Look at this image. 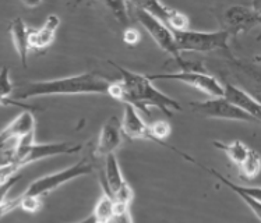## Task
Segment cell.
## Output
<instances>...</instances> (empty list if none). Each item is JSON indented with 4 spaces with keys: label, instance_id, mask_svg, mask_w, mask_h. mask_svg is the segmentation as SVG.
<instances>
[{
    "label": "cell",
    "instance_id": "1",
    "mask_svg": "<svg viewBox=\"0 0 261 223\" xmlns=\"http://www.w3.org/2000/svg\"><path fill=\"white\" fill-rule=\"evenodd\" d=\"M113 81L98 73H81L63 78L31 81L13 92V101L24 102L32 98L52 95H108Z\"/></svg>",
    "mask_w": 261,
    "mask_h": 223
},
{
    "label": "cell",
    "instance_id": "2",
    "mask_svg": "<svg viewBox=\"0 0 261 223\" xmlns=\"http://www.w3.org/2000/svg\"><path fill=\"white\" fill-rule=\"evenodd\" d=\"M120 74L122 84V95L120 102L133 106L136 110L144 113L147 117H151L149 107H158L168 117L173 116V112H180L181 106L179 102L164 94L162 91L155 88L152 81L144 74H139L130 70L124 69L115 62H109Z\"/></svg>",
    "mask_w": 261,
    "mask_h": 223
},
{
    "label": "cell",
    "instance_id": "3",
    "mask_svg": "<svg viewBox=\"0 0 261 223\" xmlns=\"http://www.w3.org/2000/svg\"><path fill=\"white\" fill-rule=\"evenodd\" d=\"M35 135H28L25 138L17 141L14 145L3 152V163L11 162L20 169L24 166L31 165L38 160L58 156V155H74L79 154L83 145L73 143H50V144H37L34 141Z\"/></svg>",
    "mask_w": 261,
    "mask_h": 223
},
{
    "label": "cell",
    "instance_id": "4",
    "mask_svg": "<svg viewBox=\"0 0 261 223\" xmlns=\"http://www.w3.org/2000/svg\"><path fill=\"white\" fill-rule=\"evenodd\" d=\"M177 50L183 52H197V53H210V52H225L234 60L229 50V38L230 35L225 31H186L173 32Z\"/></svg>",
    "mask_w": 261,
    "mask_h": 223
},
{
    "label": "cell",
    "instance_id": "5",
    "mask_svg": "<svg viewBox=\"0 0 261 223\" xmlns=\"http://www.w3.org/2000/svg\"><path fill=\"white\" fill-rule=\"evenodd\" d=\"M92 172H94V163H92V160L90 158L86 156V158L79 160L73 166H69V168L60 170V172H55V173L42 176L37 180H34L22 194L42 200L43 197L48 196L49 192L55 191L60 186L74 180L77 177H81V176L91 175Z\"/></svg>",
    "mask_w": 261,
    "mask_h": 223
},
{
    "label": "cell",
    "instance_id": "6",
    "mask_svg": "<svg viewBox=\"0 0 261 223\" xmlns=\"http://www.w3.org/2000/svg\"><path fill=\"white\" fill-rule=\"evenodd\" d=\"M134 7H136V17L139 22L143 25L145 31L148 32L149 37L152 38L155 41V43L160 46L164 52L169 54L171 58H173L176 63L179 64L181 67V70L190 69L192 66H194V63L192 62H186L185 59L181 58V53L177 50V46H176L175 37H173V32L166 27L164 22H161L160 20H156L154 16H151L149 13H147L145 10H143L141 7L134 3Z\"/></svg>",
    "mask_w": 261,
    "mask_h": 223
},
{
    "label": "cell",
    "instance_id": "7",
    "mask_svg": "<svg viewBox=\"0 0 261 223\" xmlns=\"http://www.w3.org/2000/svg\"><path fill=\"white\" fill-rule=\"evenodd\" d=\"M149 81L154 80H175L190 85L196 90L201 91L213 98H222V84L218 78L208 74L201 67V64H196L190 69L180 70L177 73H160V74L147 75Z\"/></svg>",
    "mask_w": 261,
    "mask_h": 223
},
{
    "label": "cell",
    "instance_id": "8",
    "mask_svg": "<svg viewBox=\"0 0 261 223\" xmlns=\"http://www.w3.org/2000/svg\"><path fill=\"white\" fill-rule=\"evenodd\" d=\"M218 20L221 24V31L228 32L230 37H238L239 34L249 32L257 25H260V7L258 3L250 6H230L222 11Z\"/></svg>",
    "mask_w": 261,
    "mask_h": 223
},
{
    "label": "cell",
    "instance_id": "9",
    "mask_svg": "<svg viewBox=\"0 0 261 223\" xmlns=\"http://www.w3.org/2000/svg\"><path fill=\"white\" fill-rule=\"evenodd\" d=\"M122 123V131L123 135H126L128 138L132 140H147V141H151V143H155L161 145V147H165V148L171 149L176 154H179L180 156H183L185 159L192 162V163H197L196 160L190 158L189 155L185 154L180 149L175 148L173 145H169L168 143H162L160 140H156L151 133V128H149V123H145L144 119L141 117L139 112L136 110L133 106L130 105H126L124 107V115H123V119L120 120Z\"/></svg>",
    "mask_w": 261,
    "mask_h": 223
},
{
    "label": "cell",
    "instance_id": "10",
    "mask_svg": "<svg viewBox=\"0 0 261 223\" xmlns=\"http://www.w3.org/2000/svg\"><path fill=\"white\" fill-rule=\"evenodd\" d=\"M193 110L197 112L208 119H219V120H233V122L243 123H260V120H256L254 117L247 115L239 107L233 106L232 103L225 101L224 98H213L208 101L190 102L189 103Z\"/></svg>",
    "mask_w": 261,
    "mask_h": 223
},
{
    "label": "cell",
    "instance_id": "11",
    "mask_svg": "<svg viewBox=\"0 0 261 223\" xmlns=\"http://www.w3.org/2000/svg\"><path fill=\"white\" fill-rule=\"evenodd\" d=\"M123 143L122 123L117 116H111L103 123L94 149V156L105 159L116 152Z\"/></svg>",
    "mask_w": 261,
    "mask_h": 223
},
{
    "label": "cell",
    "instance_id": "12",
    "mask_svg": "<svg viewBox=\"0 0 261 223\" xmlns=\"http://www.w3.org/2000/svg\"><path fill=\"white\" fill-rule=\"evenodd\" d=\"M35 134V117L32 110L21 112L13 122L0 131V152L10 148V143H17L21 138Z\"/></svg>",
    "mask_w": 261,
    "mask_h": 223
},
{
    "label": "cell",
    "instance_id": "13",
    "mask_svg": "<svg viewBox=\"0 0 261 223\" xmlns=\"http://www.w3.org/2000/svg\"><path fill=\"white\" fill-rule=\"evenodd\" d=\"M136 5L149 13L151 16H154L156 20L164 22L172 32L189 30L190 22L185 13H180L164 3H158V2H145V3H136Z\"/></svg>",
    "mask_w": 261,
    "mask_h": 223
},
{
    "label": "cell",
    "instance_id": "14",
    "mask_svg": "<svg viewBox=\"0 0 261 223\" xmlns=\"http://www.w3.org/2000/svg\"><path fill=\"white\" fill-rule=\"evenodd\" d=\"M221 84H222V98L225 101L232 103L233 106L239 107L240 110L250 115L256 120H260V102L257 101L254 96H251L249 92H246L245 90L239 88L238 85H233L229 81H224Z\"/></svg>",
    "mask_w": 261,
    "mask_h": 223
},
{
    "label": "cell",
    "instance_id": "15",
    "mask_svg": "<svg viewBox=\"0 0 261 223\" xmlns=\"http://www.w3.org/2000/svg\"><path fill=\"white\" fill-rule=\"evenodd\" d=\"M204 169L207 170L208 173H211L214 177H217L224 186H226L229 190L236 194V196L239 197L240 200H243V201L247 204V207L250 208L253 213L256 215L257 219L261 218V201H260V187H243L239 186V184H236L233 181H230L229 179H226L224 175H221L219 172H217L213 168H208V166H201Z\"/></svg>",
    "mask_w": 261,
    "mask_h": 223
},
{
    "label": "cell",
    "instance_id": "16",
    "mask_svg": "<svg viewBox=\"0 0 261 223\" xmlns=\"http://www.w3.org/2000/svg\"><path fill=\"white\" fill-rule=\"evenodd\" d=\"M103 160H105V165H103V172L101 173V179H99L102 191H107L113 198V196L127 183V180L123 176L116 155H109Z\"/></svg>",
    "mask_w": 261,
    "mask_h": 223
},
{
    "label": "cell",
    "instance_id": "17",
    "mask_svg": "<svg viewBox=\"0 0 261 223\" xmlns=\"http://www.w3.org/2000/svg\"><path fill=\"white\" fill-rule=\"evenodd\" d=\"M59 27H60V18L55 14L49 16L39 30L30 31V49L43 50L49 48L54 43Z\"/></svg>",
    "mask_w": 261,
    "mask_h": 223
},
{
    "label": "cell",
    "instance_id": "18",
    "mask_svg": "<svg viewBox=\"0 0 261 223\" xmlns=\"http://www.w3.org/2000/svg\"><path fill=\"white\" fill-rule=\"evenodd\" d=\"M30 28L24 22L22 18L17 17L14 18L10 24V34L13 38V43H14V49L18 53L20 62H21L22 67H27L28 64V53H30Z\"/></svg>",
    "mask_w": 261,
    "mask_h": 223
},
{
    "label": "cell",
    "instance_id": "19",
    "mask_svg": "<svg viewBox=\"0 0 261 223\" xmlns=\"http://www.w3.org/2000/svg\"><path fill=\"white\" fill-rule=\"evenodd\" d=\"M14 92V84L11 82L10 70L9 67L0 69V105H13V106L22 107L24 110H34V107L28 106L24 102L13 101L10 95Z\"/></svg>",
    "mask_w": 261,
    "mask_h": 223
},
{
    "label": "cell",
    "instance_id": "20",
    "mask_svg": "<svg viewBox=\"0 0 261 223\" xmlns=\"http://www.w3.org/2000/svg\"><path fill=\"white\" fill-rule=\"evenodd\" d=\"M213 144L215 148L221 149L222 152H225L226 156H228L238 168L243 163V160L246 159V156H247L249 151H250V148H249L245 143H242V141H233V143L228 144L221 143V141H214Z\"/></svg>",
    "mask_w": 261,
    "mask_h": 223
},
{
    "label": "cell",
    "instance_id": "21",
    "mask_svg": "<svg viewBox=\"0 0 261 223\" xmlns=\"http://www.w3.org/2000/svg\"><path fill=\"white\" fill-rule=\"evenodd\" d=\"M115 212V201L107 191H102V196L96 201L94 211L91 216L95 219V222H109Z\"/></svg>",
    "mask_w": 261,
    "mask_h": 223
},
{
    "label": "cell",
    "instance_id": "22",
    "mask_svg": "<svg viewBox=\"0 0 261 223\" xmlns=\"http://www.w3.org/2000/svg\"><path fill=\"white\" fill-rule=\"evenodd\" d=\"M260 155H258L257 151L250 148L249 154L246 156V159L243 160V163L239 166V169L245 177H247V179H254L260 173Z\"/></svg>",
    "mask_w": 261,
    "mask_h": 223
},
{
    "label": "cell",
    "instance_id": "23",
    "mask_svg": "<svg viewBox=\"0 0 261 223\" xmlns=\"http://www.w3.org/2000/svg\"><path fill=\"white\" fill-rule=\"evenodd\" d=\"M103 5L111 9L112 14L115 16L117 21L122 25L127 27L128 25V3L124 2H105Z\"/></svg>",
    "mask_w": 261,
    "mask_h": 223
},
{
    "label": "cell",
    "instance_id": "24",
    "mask_svg": "<svg viewBox=\"0 0 261 223\" xmlns=\"http://www.w3.org/2000/svg\"><path fill=\"white\" fill-rule=\"evenodd\" d=\"M17 205L20 209L25 211V212L35 213L42 208V200L41 198H35V197H27L21 194V196L16 197Z\"/></svg>",
    "mask_w": 261,
    "mask_h": 223
},
{
    "label": "cell",
    "instance_id": "25",
    "mask_svg": "<svg viewBox=\"0 0 261 223\" xmlns=\"http://www.w3.org/2000/svg\"><path fill=\"white\" fill-rule=\"evenodd\" d=\"M149 128H151V133H152L155 138L160 140L162 143H166L165 138L172 131L171 124L168 122H155L152 124H149Z\"/></svg>",
    "mask_w": 261,
    "mask_h": 223
},
{
    "label": "cell",
    "instance_id": "26",
    "mask_svg": "<svg viewBox=\"0 0 261 223\" xmlns=\"http://www.w3.org/2000/svg\"><path fill=\"white\" fill-rule=\"evenodd\" d=\"M111 223H134L132 213H130V207L127 205H116L115 204V212H113L112 219L109 220Z\"/></svg>",
    "mask_w": 261,
    "mask_h": 223
},
{
    "label": "cell",
    "instance_id": "27",
    "mask_svg": "<svg viewBox=\"0 0 261 223\" xmlns=\"http://www.w3.org/2000/svg\"><path fill=\"white\" fill-rule=\"evenodd\" d=\"M20 179H21V175L17 173L16 176H13V177L7 179V180H5L3 183H0V205L7 201L6 197H7V194H9V191H10L11 188L20 181Z\"/></svg>",
    "mask_w": 261,
    "mask_h": 223
},
{
    "label": "cell",
    "instance_id": "28",
    "mask_svg": "<svg viewBox=\"0 0 261 223\" xmlns=\"http://www.w3.org/2000/svg\"><path fill=\"white\" fill-rule=\"evenodd\" d=\"M20 168L11 162H6V163H0V183H3L7 179H10L13 176L18 173Z\"/></svg>",
    "mask_w": 261,
    "mask_h": 223
},
{
    "label": "cell",
    "instance_id": "29",
    "mask_svg": "<svg viewBox=\"0 0 261 223\" xmlns=\"http://www.w3.org/2000/svg\"><path fill=\"white\" fill-rule=\"evenodd\" d=\"M123 41L130 46H136L140 42V32L136 28L127 27L124 30V34H123Z\"/></svg>",
    "mask_w": 261,
    "mask_h": 223
},
{
    "label": "cell",
    "instance_id": "30",
    "mask_svg": "<svg viewBox=\"0 0 261 223\" xmlns=\"http://www.w3.org/2000/svg\"><path fill=\"white\" fill-rule=\"evenodd\" d=\"M94 222H95V219L92 218V216L90 215L88 218H86L84 220H81V222H77V223H94Z\"/></svg>",
    "mask_w": 261,
    "mask_h": 223
},
{
    "label": "cell",
    "instance_id": "31",
    "mask_svg": "<svg viewBox=\"0 0 261 223\" xmlns=\"http://www.w3.org/2000/svg\"><path fill=\"white\" fill-rule=\"evenodd\" d=\"M94 223H111V222H94Z\"/></svg>",
    "mask_w": 261,
    "mask_h": 223
}]
</instances>
